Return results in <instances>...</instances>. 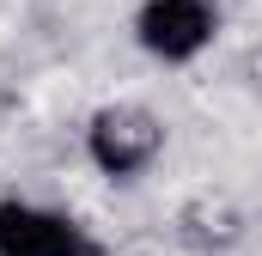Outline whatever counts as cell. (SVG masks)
Here are the masks:
<instances>
[{"label":"cell","mask_w":262,"mask_h":256,"mask_svg":"<svg viewBox=\"0 0 262 256\" xmlns=\"http://www.w3.org/2000/svg\"><path fill=\"white\" fill-rule=\"evenodd\" d=\"M79 146H85V165L110 183H140L165 146H171V128L152 104H134V98H116V104H98L85 128H79Z\"/></svg>","instance_id":"6da1fadb"},{"label":"cell","mask_w":262,"mask_h":256,"mask_svg":"<svg viewBox=\"0 0 262 256\" xmlns=\"http://www.w3.org/2000/svg\"><path fill=\"white\" fill-rule=\"evenodd\" d=\"M128 37L146 61L189 67L220 43V0H140L128 18Z\"/></svg>","instance_id":"7a4b0ae2"},{"label":"cell","mask_w":262,"mask_h":256,"mask_svg":"<svg viewBox=\"0 0 262 256\" xmlns=\"http://www.w3.org/2000/svg\"><path fill=\"white\" fill-rule=\"evenodd\" d=\"M0 256H110V244L67 207L0 195Z\"/></svg>","instance_id":"3957f363"},{"label":"cell","mask_w":262,"mask_h":256,"mask_svg":"<svg viewBox=\"0 0 262 256\" xmlns=\"http://www.w3.org/2000/svg\"><path fill=\"white\" fill-rule=\"evenodd\" d=\"M244 238H250V220L226 195H195V201L177 207V244L195 256H232Z\"/></svg>","instance_id":"277c9868"}]
</instances>
